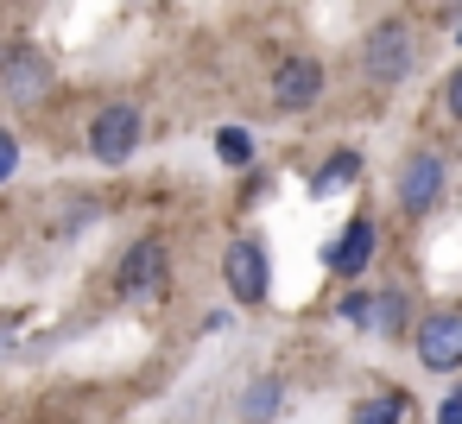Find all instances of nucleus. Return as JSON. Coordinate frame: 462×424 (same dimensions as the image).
<instances>
[{"mask_svg":"<svg viewBox=\"0 0 462 424\" xmlns=\"http://www.w3.org/2000/svg\"><path fill=\"white\" fill-rule=\"evenodd\" d=\"M140 140H146V115L134 108V102H102L96 115H89V134H83V146H89V159L96 165H127L134 152H140Z\"/></svg>","mask_w":462,"mask_h":424,"instance_id":"obj_3","label":"nucleus"},{"mask_svg":"<svg viewBox=\"0 0 462 424\" xmlns=\"http://www.w3.org/2000/svg\"><path fill=\"white\" fill-rule=\"evenodd\" d=\"M115 298L121 304H146V298H159L165 285H171V241L165 235H140V241H127V253L115 260Z\"/></svg>","mask_w":462,"mask_h":424,"instance_id":"obj_2","label":"nucleus"},{"mask_svg":"<svg viewBox=\"0 0 462 424\" xmlns=\"http://www.w3.org/2000/svg\"><path fill=\"white\" fill-rule=\"evenodd\" d=\"M323 89H329V70H323L317 58H279L273 77H266V96H273L279 115H304V108H317Z\"/></svg>","mask_w":462,"mask_h":424,"instance_id":"obj_7","label":"nucleus"},{"mask_svg":"<svg viewBox=\"0 0 462 424\" xmlns=\"http://www.w3.org/2000/svg\"><path fill=\"white\" fill-rule=\"evenodd\" d=\"M456 39H462V26H456Z\"/></svg>","mask_w":462,"mask_h":424,"instance_id":"obj_20","label":"nucleus"},{"mask_svg":"<svg viewBox=\"0 0 462 424\" xmlns=\"http://www.w3.org/2000/svg\"><path fill=\"white\" fill-rule=\"evenodd\" d=\"M0 96H7L14 108H39L51 96V58L39 45H14L7 64H0Z\"/></svg>","mask_w":462,"mask_h":424,"instance_id":"obj_8","label":"nucleus"},{"mask_svg":"<svg viewBox=\"0 0 462 424\" xmlns=\"http://www.w3.org/2000/svg\"><path fill=\"white\" fill-rule=\"evenodd\" d=\"M285 411V380L279 373H254L241 392V424H273Z\"/></svg>","mask_w":462,"mask_h":424,"instance_id":"obj_12","label":"nucleus"},{"mask_svg":"<svg viewBox=\"0 0 462 424\" xmlns=\"http://www.w3.org/2000/svg\"><path fill=\"white\" fill-rule=\"evenodd\" d=\"M411 418V392L405 386H374L367 399L348 405V424H405Z\"/></svg>","mask_w":462,"mask_h":424,"instance_id":"obj_11","label":"nucleus"},{"mask_svg":"<svg viewBox=\"0 0 462 424\" xmlns=\"http://www.w3.org/2000/svg\"><path fill=\"white\" fill-rule=\"evenodd\" d=\"M411 355L424 373H462V304H437L411 323Z\"/></svg>","mask_w":462,"mask_h":424,"instance_id":"obj_6","label":"nucleus"},{"mask_svg":"<svg viewBox=\"0 0 462 424\" xmlns=\"http://www.w3.org/2000/svg\"><path fill=\"white\" fill-rule=\"evenodd\" d=\"M374 253H380V222L361 209V216H348L342 235L323 247V266H329L336 279H361V272L374 266Z\"/></svg>","mask_w":462,"mask_h":424,"instance_id":"obj_9","label":"nucleus"},{"mask_svg":"<svg viewBox=\"0 0 462 424\" xmlns=\"http://www.w3.org/2000/svg\"><path fill=\"white\" fill-rule=\"evenodd\" d=\"M14 171H20V134H14V127H0V190L14 184Z\"/></svg>","mask_w":462,"mask_h":424,"instance_id":"obj_15","label":"nucleus"},{"mask_svg":"<svg viewBox=\"0 0 462 424\" xmlns=\"http://www.w3.org/2000/svg\"><path fill=\"white\" fill-rule=\"evenodd\" d=\"M216 159L235 165V171H247L254 165V134L247 127H216Z\"/></svg>","mask_w":462,"mask_h":424,"instance_id":"obj_14","label":"nucleus"},{"mask_svg":"<svg viewBox=\"0 0 462 424\" xmlns=\"http://www.w3.org/2000/svg\"><path fill=\"white\" fill-rule=\"evenodd\" d=\"M367 336H380V342L411 336V304H405V291H367Z\"/></svg>","mask_w":462,"mask_h":424,"instance_id":"obj_10","label":"nucleus"},{"mask_svg":"<svg viewBox=\"0 0 462 424\" xmlns=\"http://www.w3.org/2000/svg\"><path fill=\"white\" fill-rule=\"evenodd\" d=\"M355 178H361V152H355V146H342V152H329V159L317 165L310 190H317V197H329V190H348Z\"/></svg>","mask_w":462,"mask_h":424,"instance_id":"obj_13","label":"nucleus"},{"mask_svg":"<svg viewBox=\"0 0 462 424\" xmlns=\"http://www.w3.org/2000/svg\"><path fill=\"white\" fill-rule=\"evenodd\" d=\"M7 51H14V45H7V39H0V64H7Z\"/></svg>","mask_w":462,"mask_h":424,"instance_id":"obj_19","label":"nucleus"},{"mask_svg":"<svg viewBox=\"0 0 462 424\" xmlns=\"http://www.w3.org/2000/svg\"><path fill=\"white\" fill-rule=\"evenodd\" d=\"M342 323L367 329V291H348V298H342Z\"/></svg>","mask_w":462,"mask_h":424,"instance_id":"obj_17","label":"nucleus"},{"mask_svg":"<svg viewBox=\"0 0 462 424\" xmlns=\"http://www.w3.org/2000/svg\"><path fill=\"white\" fill-rule=\"evenodd\" d=\"M222 285H228V298L241 310H260L273 298V253H266L260 235H235L222 247Z\"/></svg>","mask_w":462,"mask_h":424,"instance_id":"obj_4","label":"nucleus"},{"mask_svg":"<svg viewBox=\"0 0 462 424\" xmlns=\"http://www.w3.org/2000/svg\"><path fill=\"white\" fill-rule=\"evenodd\" d=\"M443 190H449V159H443L437 146H411V152L399 159V171H393V203H399V216H405V222H424V216L443 203Z\"/></svg>","mask_w":462,"mask_h":424,"instance_id":"obj_1","label":"nucleus"},{"mask_svg":"<svg viewBox=\"0 0 462 424\" xmlns=\"http://www.w3.org/2000/svg\"><path fill=\"white\" fill-rule=\"evenodd\" d=\"M443 108H449V121L462 127V64L449 70V83H443Z\"/></svg>","mask_w":462,"mask_h":424,"instance_id":"obj_16","label":"nucleus"},{"mask_svg":"<svg viewBox=\"0 0 462 424\" xmlns=\"http://www.w3.org/2000/svg\"><path fill=\"white\" fill-rule=\"evenodd\" d=\"M411 64H418L411 26H405V20H380V26L367 32V45H361V77H367L374 89H399V83L411 77Z\"/></svg>","mask_w":462,"mask_h":424,"instance_id":"obj_5","label":"nucleus"},{"mask_svg":"<svg viewBox=\"0 0 462 424\" xmlns=\"http://www.w3.org/2000/svg\"><path fill=\"white\" fill-rule=\"evenodd\" d=\"M437 424H462V386H456V392L437 405Z\"/></svg>","mask_w":462,"mask_h":424,"instance_id":"obj_18","label":"nucleus"}]
</instances>
